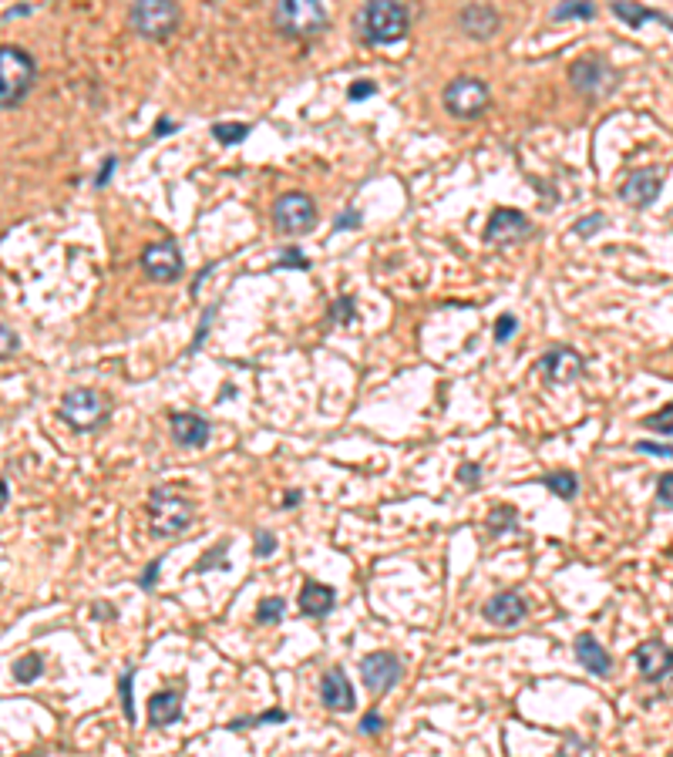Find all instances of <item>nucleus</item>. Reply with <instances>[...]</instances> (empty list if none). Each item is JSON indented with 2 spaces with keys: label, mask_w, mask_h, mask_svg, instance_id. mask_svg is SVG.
Masks as SVG:
<instances>
[{
  "label": "nucleus",
  "mask_w": 673,
  "mask_h": 757,
  "mask_svg": "<svg viewBox=\"0 0 673 757\" xmlns=\"http://www.w3.org/2000/svg\"><path fill=\"white\" fill-rule=\"evenodd\" d=\"M196 505L192 498L176 485H155L149 495V529L159 539H176L192 525Z\"/></svg>",
  "instance_id": "obj_1"
},
{
  "label": "nucleus",
  "mask_w": 673,
  "mask_h": 757,
  "mask_svg": "<svg viewBox=\"0 0 673 757\" xmlns=\"http://www.w3.org/2000/svg\"><path fill=\"white\" fill-rule=\"evenodd\" d=\"M515 525V509H508V505H502V509H492V515H488V532H505V529H512Z\"/></svg>",
  "instance_id": "obj_30"
},
{
  "label": "nucleus",
  "mask_w": 673,
  "mask_h": 757,
  "mask_svg": "<svg viewBox=\"0 0 673 757\" xmlns=\"http://www.w3.org/2000/svg\"><path fill=\"white\" fill-rule=\"evenodd\" d=\"M515 331H519L515 317H512V313H505V317H498V323H495V340L498 343L512 340V337H515Z\"/></svg>",
  "instance_id": "obj_35"
},
{
  "label": "nucleus",
  "mask_w": 673,
  "mask_h": 757,
  "mask_svg": "<svg viewBox=\"0 0 673 757\" xmlns=\"http://www.w3.org/2000/svg\"><path fill=\"white\" fill-rule=\"evenodd\" d=\"M361 223H364V216L357 213V209H347L341 219H333V229H357Z\"/></svg>",
  "instance_id": "obj_41"
},
{
  "label": "nucleus",
  "mask_w": 673,
  "mask_h": 757,
  "mask_svg": "<svg viewBox=\"0 0 673 757\" xmlns=\"http://www.w3.org/2000/svg\"><path fill=\"white\" fill-rule=\"evenodd\" d=\"M660 189H663V176H660V172H657V168H639V172H633V176L623 182V189H620V199H623L626 206H633V209H647V206H653V202H657Z\"/></svg>",
  "instance_id": "obj_16"
},
{
  "label": "nucleus",
  "mask_w": 673,
  "mask_h": 757,
  "mask_svg": "<svg viewBox=\"0 0 673 757\" xmlns=\"http://www.w3.org/2000/svg\"><path fill=\"white\" fill-rule=\"evenodd\" d=\"M374 91H378V88H374V81H361V84H351V98H370L374 95Z\"/></svg>",
  "instance_id": "obj_45"
},
{
  "label": "nucleus",
  "mask_w": 673,
  "mask_h": 757,
  "mask_svg": "<svg viewBox=\"0 0 673 757\" xmlns=\"http://www.w3.org/2000/svg\"><path fill=\"white\" fill-rule=\"evenodd\" d=\"M657 502H660L663 509H673V472L657 478Z\"/></svg>",
  "instance_id": "obj_33"
},
{
  "label": "nucleus",
  "mask_w": 673,
  "mask_h": 757,
  "mask_svg": "<svg viewBox=\"0 0 673 757\" xmlns=\"http://www.w3.org/2000/svg\"><path fill=\"white\" fill-rule=\"evenodd\" d=\"M351 317H354V300H351V296H341V303H333L331 307V320H337V323H351Z\"/></svg>",
  "instance_id": "obj_36"
},
{
  "label": "nucleus",
  "mask_w": 673,
  "mask_h": 757,
  "mask_svg": "<svg viewBox=\"0 0 673 757\" xmlns=\"http://www.w3.org/2000/svg\"><path fill=\"white\" fill-rule=\"evenodd\" d=\"M361 731L370 733V737H378V733L384 731V717H380L378 710H367L364 717H361Z\"/></svg>",
  "instance_id": "obj_37"
},
{
  "label": "nucleus",
  "mask_w": 673,
  "mask_h": 757,
  "mask_svg": "<svg viewBox=\"0 0 673 757\" xmlns=\"http://www.w3.org/2000/svg\"><path fill=\"white\" fill-rule=\"evenodd\" d=\"M320 700H323V707L337 710V714L354 710L357 704L354 686H351V680H347V674H343L341 666H333V670L323 674V680H320Z\"/></svg>",
  "instance_id": "obj_18"
},
{
  "label": "nucleus",
  "mask_w": 673,
  "mask_h": 757,
  "mask_svg": "<svg viewBox=\"0 0 673 757\" xmlns=\"http://www.w3.org/2000/svg\"><path fill=\"white\" fill-rule=\"evenodd\" d=\"M253 552H256L260 559L273 556V552H276V535H273L270 529H260V532H256V545H253Z\"/></svg>",
  "instance_id": "obj_34"
},
{
  "label": "nucleus",
  "mask_w": 673,
  "mask_h": 757,
  "mask_svg": "<svg viewBox=\"0 0 673 757\" xmlns=\"http://www.w3.org/2000/svg\"><path fill=\"white\" fill-rule=\"evenodd\" d=\"M142 270H145V276H149V280H155V283H176L178 276H182V270H186L182 249H178L176 243H168V239H162V243H152V246H145Z\"/></svg>",
  "instance_id": "obj_10"
},
{
  "label": "nucleus",
  "mask_w": 673,
  "mask_h": 757,
  "mask_svg": "<svg viewBox=\"0 0 673 757\" xmlns=\"http://www.w3.org/2000/svg\"><path fill=\"white\" fill-rule=\"evenodd\" d=\"M284 721H286V710H266V714L253 717V721H236L233 727H236V731H243L246 723H284Z\"/></svg>",
  "instance_id": "obj_38"
},
{
  "label": "nucleus",
  "mask_w": 673,
  "mask_h": 757,
  "mask_svg": "<svg viewBox=\"0 0 673 757\" xmlns=\"http://www.w3.org/2000/svg\"><path fill=\"white\" fill-rule=\"evenodd\" d=\"M647 427H653L657 435H667V438H673V404H667V407H660L657 415H649L647 421H643Z\"/></svg>",
  "instance_id": "obj_29"
},
{
  "label": "nucleus",
  "mask_w": 673,
  "mask_h": 757,
  "mask_svg": "<svg viewBox=\"0 0 673 757\" xmlns=\"http://www.w3.org/2000/svg\"><path fill=\"white\" fill-rule=\"evenodd\" d=\"M172 129H178V125H172V121H168V119H162V121H159V125H155V131H152V135H155V139H166V135H168V131H172Z\"/></svg>",
  "instance_id": "obj_47"
},
{
  "label": "nucleus",
  "mask_w": 673,
  "mask_h": 757,
  "mask_svg": "<svg viewBox=\"0 0 673 757\" xmlns=\"http://www.w3.org/2000/svg\"><path fill=\"white\" fill-rule=\"evenodd\" d=\"M361 674H364V686L370 694H388V690H394V686L401 684L404 666L394 653L378 650V653H367L364 660H361Z\"/></svg>",
  "instance_id": "obj_11"
},
{
  "label": "nucleus",
  "mask_w": 673,
  "mask_h": 757,
  "mask_svg": "<svg viewBox=\"0 0 673 757\" xmlns=\"http://www.w3.org/2000/svg\"><path fill=\"white\" fill-rule=\"evenodd\" d=\"M333 606H337V592H333L327 582H307V586L300 589V609H303V616H310V619L327 616Z\"/></svg>",
  "instance_id": "obj_21"
},
{
  "label": "nucleus",
  "mask_w": 673,
  "mask_h": 757,
  "mask_svg": "<svg viewBox=\"0 0 673 757\" xmlns=\"http://www.w3.org/2000/svg\"><path fill=\"white\" fill-rule=\"evenodd\" d=\"M7 498H11V492H7V482L0 478V512H4V505H7Z\"/></svg>",
  "instance_id": "obj_48"
},
{
  "label": "nucleus",
  "mask_w": 673,
  "mask_h": 757,
  "mask_svg": "<svg viewBox=\"0 0 673 757\" xmlns=\"http://www.w3.org/2000/svg\"><path fill=\"white\" fill-rule=\"evenodd\" d=\"M213 135L216 142L223 145H239L243 139L249 135V125H243V121H233V125H226V121H219V125H213Z\"/></svg>",
  "instance_id": "obj_28"
},
{
  "label": "nucleus",
  "mask_w": 673,
  "mask_h": 757,
  "mask_svg": "<svg viewBox=\"0 0 673 757\" xmlns=\"http://www.w3.org/2000/svg\"><path fill=\"white\" fill-rule=\"evenodd\" d=\"M178 717H182V694H176V690H159L149 700V723L152 727H168Z\"/></svg>",
  "instance_id": "obj_22"
},
{
  "label": "nucleus",
  "mask_w": 673,
  "mask_h": 757,
  "mask_svg": "<svg viewBox=\"0 0 673 757\" xmlns=\"http://www.w3.org/2000/svg\"><path fill=\"white\" fill-rule=\"evenodd\" d=\"M41 674H44V660H41L37 653H27V656H21V660L14 663V676H17L21 684H34Z\"/></svg>",
  "instance_id": "obj_26"
},
{
  "label": "nucleus",
  "mask_w": 673,
  "mask_h": 757,
  "mask_svg": "<svg viewBox=\"0 0 673 757\" xmlns=\"http://www.w3.org/2000/svg\"><path fill=\"white\" fill-rule=\"evenodd\" d=\"M445 111H448L451 119L458 121H472L478 119V115H485V108L492 105V91H488V84L478 81V78H455V81H448V88H445Z\"/></svg>",
  "instance_id": "obj_7"
},
{
  "label": "nucleus",
  "mask_w": 673,
  "mask_h": 757,
  "mask_svg": "<svg viewBox=\"0 0 673 757\" xmlns=\"http://www.w3.org/2000/svg\"><path fill=\"white\" fill-rule=\"evenodd\" d=\"M602 225H606V216L592 213V216H586V219H579V223L572 225V233H576V236H582V239H590L596 229H602Z\"/></svg>",
  "instance_id": "obj_32"
},
{
  "label": "nucleus",
  "mask_w": 673,
  "mask_h": 757,
  "mask_svg": "<svg viewBox=\"0 0 673 757\" xmlns=\"http://www.w3.org/2000/svg\"><path fill=\"white\" fill-rule=\"evenodd\" d=\"M178 0H135L129 11V27L145 41H168L178 31Z\"/></svg>",
  "instance_id": "obj_6"
},
{
  "label": "nucleus",
  "mask_w": 673,
  "mask_h": 757,
  "mask_svg": "<svg viewBox=\"0 0 673 757\" xmlns=\"http://www.w3.org/2000/svg\"><path fill=\"white\" fill-rule=\"evenodd\" d=\"M569 17H582V21H592L596 17V7L592 0H562L553 11V21H569Z\"/></svg>",
  "instance_id": "obj_25"
},
{
  "label": "nucleus",
  "mask_w": 673,
  "mask_h": 757,
  "mask_svg": "<svg viewBox=\"0 0 673 757\" xmlns=\"http://www.w3.org/2000/svg\"><path fill=\"white\" fill-rule=\"evenodd\" d=\"M610 7H613L616 17L626 21L630 27H643L647 21H663V24L673 31V17H667V14H660V11H649V7H643V4H637V0H633V4H630V0H613Z\"/></svg>",
  "instance_id": "obj_23"
},
{
  "label": "nucleus",
  "mask_w": 673,
  "mask_h": 757,
  "mask_svg": "<svg viewBox=\"0 0 673 757\" xmlns=\"http://www.w3.org/2000/svg\"><path fill=\"white\" fill-rule=\"evenodd\" d=\"M131 680H135L131 674L121 676V704H125V717L135 721V710H131Z\"/></svg>",
  "instance_id": "obj_42"
},
{
  "label": "nucleus",
  "mask_w": 673,
  "mask_h": 757,
  "mask_svg": "<svg viewBox=\"0 0 673 757\" xmlns=\"http://www.w3.org/2000/svg\"><path fill=\"white\" fill-rule=\"evenodd\" d=\"M273 225L284 236H303L317 225V202L303 192H286L273 202Z\"/></svg>",
  "instance_id": "obj_8"
},
{
  "label": "nucleus",
  "mask_w": 673,
  "mask_h": 757,
  "mask_svg": "<svg viewBox=\"0 0 673 757\" xmlns=\"http://www.w3.org/2000/svg\"><path fill=\"white\" fill-rule=\"evenodd\" d=\"M296 502H300V492H290V495H286V502H284V505H296Z\"/></svg>",
  "instance_id": "obj_49"
},
{
  "label": "nucleus",
  "mask_w": 673,
  "mask_h": 757,
  "mask_svg": "<svg viewBox=\"0 0 673 757\" xmlns=\"http://www.w3.org/2000/svg\"><path fill=\"white\" fill-rule=\"evenodd\" d=\"M478 478H482V468H478V465H468V462H465V465L458 468V482H465L468 488L478 485Z\"/></svg>",
  "instance_id": "obj_40"
},
{
  "label": "nucleus",
  "mask_w": 673,
  "mask_h": 757,
  "mask_svg": "<svg viewBox=\"0 0 673 757\" xmlns=\"http://www.w3.org/2000/svg\"><path fill=\"white\" fill-rule=\"evenodd\" d=\"M280 266H296V270H310V263L303 260V256H300V249H296V246L286 249L284 260H280Z\"/></svg>",
  "instance_id": "obj_43"
},
{
  "label": "nucleus",
  "mask_w": 673,
  "mask_h": 757,
  "mask_svg": "<svg viewBox=\"0 0 673 757\" xmlns=\"http://www.w3.org/2000/svg\"><path fill=\"white\" fill-rule=\"evenodd\" d=\"M115 162H119L115 155H108L105 162H101V172H98V178H95V189H105L108 186V178H111V172H115Z\"/></svg>",
  "instance_id": "obj_44"
},
{
  "label": "nucleus",
  "mask_w": 673,
  "mask_h": 757,
  "mask_svg": "<svg viewBox=\"0 0 673 757\" xmlns=\"http://www.w3.org/2000/svg\"><path fill=\"white\" fill-rule=\"evenodd\" d=\"M286 613V603L284 599H276V596H270V599H263L260 606H256V623H263V627H273V623H280Z\"/></svg>",
  "instance_id": "obj_27"
},
{
  "label": "nucleus",
  "mask_w": 673,
  "mask_h": 757,
  "mask_svg": "<svg viewBox=\"0 0 673 757\" xmlns=\"http://www.w3.org/2000/svg\"><path fill=\"white\" fill-rule=\"evenodd\" d=\"M572 650H576V660L586 674H592V676H610L613 674V660H610V653H606V647H600V639L592 637V633H579Z\"/></svg>",
  "instance_id": "obj_19"
},
{
  "label": "nucleus",
  "mask_w": 673,
  "mask_h": 757,
  "mask_svg": "<svg viewBox=\"0 0 673 757\" xmlns=\"http://www.w3.org/2000/svg\"><path fill=\"white\" fill-rule=\"evenodd\" d=\"M159 566H162V562L155 559L152 566L145 569V576H142V580H139V582H142V589H152V586H155V576H159Z\"/></svg>",
  "instance_id": "obj_46"
},
{
  "label": "nucleus",
  "mask_w": 673,
  "mask_h": 757,
  "mask_svg": "<svg viewBox=\"0 0 673 757\" xmlns=\"http://www.w3.org/2000/svg\"><path fill=\"white\" fill-rule=\"evenodd\" d=\"M37 81V64L34 58L21 48L4 44L0 48V111H11L31 95V88Z\"/></svg>",
  "instance_id": "obj_4"
},
{
  "label": "nucleus",
  "mask_w": 673,
  "mask_h": 757,
  "mask_svg": "<svg viewBox=\"0 0 673 757\" xmlns=\"http://www.w3.org/2000/svg\"><path fill=\"white\" fill-rule=\"evenodd\" d=\"M61 417L78 431V435H95L108 425L111 404L95 388H74L61 398Z\"/></svg>",
  "instance_id": "obj_5"
},
{
  "label": "nucleus",
  "mask_w": 673,
  "mask_h": 757,
  "mask_svg": "<svg viewBox=\"0 0 673 757\" xmlns=\"http://www.w3.org/2000/svg\"><path fill=\"white\" fill-rule=\"evenodd\" d=\"M637 451L657 455V458H673V445H657V441H637Z\"/></svg>",
  "instance_id": "obj_39"
},
{
  "label": "nucleus",
  "mask_w": 673,
  "mask_h": 757,
  "mask_svg": "<svg viewBox=\"0 0 673 757\" xmlns=\"http://www.w3.org/2000/svg\"><path fill=\"white\" fill-rule=\"evenodd\" d=\"M458 27L461 34L472 37V41H492L498 34V27H502V14L492 4L475 0V4H465L458 11Z\"/></svg>",
  "instance_id": "obj_13"
},
{
  "label": "nucleus",
  "mask_w": 673,
  "mask_h": 757,
  "mask_svg": "<svg viewBox=\"0 0 673 757\" xmlns=\"http://www.w3.org/2000/svg\"><path fill=\"white\" fill-rule=\"evenodd\" d=\"M539 367H543L545 378L553 380V384H572V380L582 378L586 360H582L576 350H569V347H553V350L539 360Z\"/></svg>",
  "instance_id": "obj_17"
},
{
  "label": "nucleus",
  "mask_w": 673,
  "mask_h": 757,
  "mask_svg": "<svg viewBox=\"0 0 673 757\" xmlns=\"http://www.w3.org/2000/svg\"><path fill=\"white\" fill-rule=\"evenodd\" d=\"M525 236H532V223L519 209H495V213L488 216L485 243H492V246H515Z\"/></svg>",
  "instance_id": "obj_12"
},
{
  "label": "nucleus",
  "mask_w": 673,
  "mask_h": 757,
  "mask_svg": "<svg viewBox=\"0 0 673 757\" xmlns=\"http://www.w3.org/2000/svg\"><path fill=\"white\" fill-rule=\"evenodd\" d=\"M482 616L492 623V627L512 629L529 616V603H525L522 592H498V596H492V599L482 606Z\"/></svg>",
  "instance_id": "obj_15"
},
{
  "label": "nucleus",
  "mask_w": 673,
  "mask_h": 757,
  "mask_svg": "<svg viewBox=\"0 0 673 757\" xmlns=\"http://www.w3.org/2000/svg\"><path fill=\"white\" fill-rule=\"evenodd\" d=\"M553 495H559V498H576L579 495V478L572 472H553V474H545V482H543Z\"/></svg>",
  "instance_id": "obj_24"
},
{
  "label": "nucleus",
  "mask_w": 673,
  "mask_h": 757,
  "mask_svg": "<svg viewBox=\"0 0 673 757\" xmlns=\"http://www.w3.org/2000/svg\"><path fill=\"white\" fill-rule=\"evenodd\" d=\"M569 81H572V88H576L579 95L586 98H606L613 95L616 88V72L606 64V58H600V54H586V58H579L572 68H569Z\"/></svg>",
  "instance_id": "obj_9"
},
{
  "label": "nucleus",
  "mask_w": 673,
  "mask_h": 757,
  "mask_svg": "<svg viewBox=\"0 0 673 757\" xmlns=\"http://www.w3.org/2000/svg\"><path fill=\"white\" fill-rule=\"evenodd\" d=\"M637 670L647 684H660L673 674V647H667L663 639H647L643 647H637Z\"/></svg>",
  "instance_id": "obj_14"
},
{
  "label": "nucleus",
  "mask_w": 673,
  "mask_h": 757,
  "mask_svg": "<svg viewBox=\"0 0 673 757\" xmlns=\"http://www.w3.org/2000/svg\"><path fill=\"white\" fill-rule=\"evenodd\" d=\"M17 350H21V337H17L7 323H0V360L17 357Z\"/></svg>",
  "instance_id": "obj_31"
},
{
  "label": "nucleus",
  "mask_w": 673,
  "mask_h": 757,
  "mask_svg": "<svg viewBox=\"0 0 673 757\" xmlns=\"http://www.w3.org/2000/svg\"><path fill=\"white\" fill-rule=\"evenodd\" d=\"M361 31L370 44H398L411 31V14L401 0H367L361 11Z\"/></svg>",
  "instance_id": "obj_3"
},
{
  "label": "nucleus",
  "mask_w": 673,
  "mask_h": 757,
  "mask_svg": "<svg viewBox=\"0 0 673 757\" xmlns=\"http://www.w3.org/2000/svg\"><path fill=\"white\" fill-rule=\"evenodd\" d=\"M273 24L290 41H313L331 27V17L320 0H276Z\"/></svg>",
  "instance_id": "obj_2"
},
{
  "label": "nucleus",
  "mask_w": 673,
  "mask_h": 757,
  "mask_svg": "<svg viewBox=\"0 0 673 757\" xmlns=\"http://www.w3.org/2000/svg\"><path fill=\"white\" fill-rule=\"evenodd\" d=\"M172 438L182 448H202L209 441V421L202 415H189V411L172 415Z\"/></svg>",
  "instance_id": "obj_20"
}]
</instances>
